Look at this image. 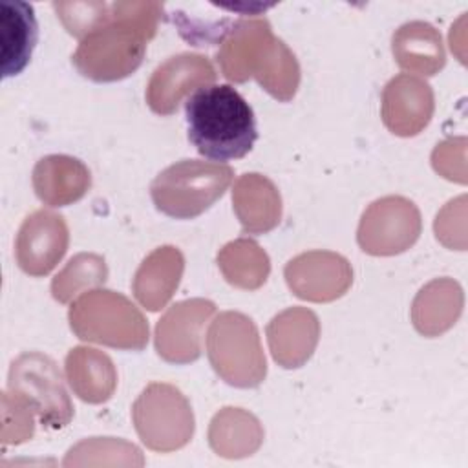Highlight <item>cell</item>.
Wrapping results in <instances>:
<instances>
[{"label":"cell","mask_w":468,"mask_h":468,"mask_svg":"<svg viewBox=\"0 0 468 468\" xmlns=\"http://www.w3.org/2000/svg\"><path fill=\"white\" fill-rule=\"evenodd\" d=\"M163 5L157 2H115L110 18L84 37L71 55L80 75L95 82H113L133 73L155 35Z\"/></svg>","instance_id":"6da1fadb"},{"label":"cell","mask_w":468,"mask_h":468,"mask_svg":"<svg viewBox=\"0 0 468 468\" xmlns=\"http://www.w3.org/2000/svg\"><path fill=\"white\" fill-rule=\"evenodd\" d=\"M185 117L188 141L214 163L245 157L258 139L254 112L230 84H208L190 93Z\"/></svg>","instance_id":"7a4b0ae2"},{"label":"cell","mask_w":468,"mask_h":468,"mask_svg":"<svg viewBox=\"0 0 468 468\" xmlns=\"http://www.w3.org/2000/svg\"><path fill=\"white\" fill-rule=\"evenodd\" d=\"M218 64L234 82L256 77L278 101H289L300 82V68L292 51L272 35L265 18L234 20L219 42Z\"/></svg>","instance_id":"3957f363"},{"label":"cell","mask_w":468,"mask_h":468,"mask_svg":"<svg viewBox=\"0 0 468 468\" xmlns=\"http://www.w3.org/2000/svg\"><path fill=\"white\" fill-rule=\"evenodd\" d=\"M232 176V168L225 163L183 159L154 179L150 194L163 214L176 219H192L225 194Z\"/></svg>","instance_id":"277c9868"},{"label":"cell","mask_w":468,"mask_h":468,"mask_svg":"<svg viewBox=\"0 0 468 468\" xmlns=\"http://www.w3.org/2000/svg\"><path fill=\"white\" fill-rule=\"evenodd\" d=\"M71 331L88 342L119 349H143L148 342V324L141 311L122 294L91 291L69 307Z\"/></svg>","instance_id":"5b68a950"},{"label":"cell","mask_w":468,"mask_h":468,"mask_svg":"<svg viewBox=\"0 0 468 468\" xmlns=\"http://www.w3.org/2000/svg\"><path fill=\"white\" fill-rule=\"evenodd\" d=\"M207 349L212 367L225 382L254 388L265 378L267 366L258 329L245 314L230 311L219 314L210 325Z\"/></svg>","instance_id":"8992f818"},{"label":"cell","mask_w":468,"mask_h":468,"mask_svg":"<svg viewBox=\"0 0 468 468\" xmlns=\"http://www.w3.org/2000/svg\"><path fill=\"white\" fill-rule=\"evenodd\" d=\"M7 391L24 400L46 428H62L73 417V406L60 371L57 364L42 353L29 351L13 360L7 377Z\"/></svg>","instance_id":"52a82bcc"},{"label":"cell","mask_w":468,"mask_h":468,"mask_svg":"<svg viewBox=\"0 0 468 468\" xmlns=\"http://www.w3.org/2000/svg\"><path fill=\"white\" fill-rule=\"evenodd\" d=\"M133 422L143 442L154 450H176L194 431L188 400L170 384H150L133 404Z\"/></svg>","instance_id":"ba28073f"},{"label":"cell","mask_w":468,"mask_h":468,"mask_svg":"<svg viewBox=\"0 0 468 468\" xmlns=\"http://www.w3.org/2000/svg\"><path fill=\"white\" fill-rule=\"evenodd\" d=\"M419 230V212L411 201L384 197L364 212L358 243L369 254H397L417 239Z\"/></svg>","instance_id":"9c48e42d"},{"label":"cell","mask_w":468,"mask_h":468,"mask_svg":"<svg viewBox=\"0 0 468 468\" xmlns=\"http://www.w3.org/2000/svg\"><path fill=\"white\" fill-rule=\"evenodd\" d=\"M216 69L205 55L181 53L155 68L146 88V102L159 115H172L185 95L214 84Z\"/></svg>","instance_id":"30bf717a"},{"label":"cell","mask_w":468,"mask_h":468,"mask_svg":"<svg viewBox=\"0 0 468 468\" xmlns=\"http://www.w3.org/2000/svg\"><path fill=\"white\" fill-rule=\"evenodd\" d=\"M68 227L60 214L37 210L27 216L16 234L15 256L18 267L29 276L48 274L68 249Z\"/></svg>","instance_id":"8fae6325"},{"label":"cell","mask_w":468,"mask_h":468,"mask_svg":"<svg viewBox=\"0 0 468 468\" xmlns=\"http://www.w3.org/2000/svg\"><path fill=\"white\" fill-rule=\"evenodd\" d=\"M216 305L208 300H186L172 305L155 327L157 355L174 364H188L201 355V329Z\"/></svg>","instance_id":"7c38bea8"},{"label":"cell","mask_w":468,"mask_h":468,"mask_svg":"<svg viewBox=\"0 0 468 468\" xmlns=\"http://www.w3.org/2000/svg\"><path fill=\"white\" fill-rule=\"evenodd\" d=\"M285 278L296 296L327 302L349 287L351 269L342 256L314 250L291 260L285 267Z\"/></svg>","instance_id":"4fadbf2b"},{"label":"cell","mask_w":468,"mask_h":468,"mask_svg":"<svg viewBox=\"0 0 468 468\" xmlns=\"http://www.w3.org/2000/svg\"><path fill=\"white\" fill-rule=\"evenodd\" d=\"M433 110L431 90L426 82L399 75L384 90L382 117L397 135H415L430 121Z\"/></svg>","instance_id":"5bb4252c"},{"label":"cell","mask_w":468,"mask_h":468,"mask_svg":"<svg viewBox=\"0 0 468 468\" xmlns=\"http://www.w3.org/2000/svg\"><path fill=\"white\" fill-rule=\"evenodd\" d=\"M37 38L38 26L33 5L22 0H0L2 77H15L29 64Z\"/></svg>","instance_id":"9a60e30c"},{"label":"cell","mask_w":468,"mask_h":468,"mask_svg":"<svg viewBox=\"0 0 468 468\" xmlns=\"http://www.w3.org/2000/svg\"><path fill=\"white\" fill-rule=\"evenodd\" d=\"M267 336L274 360L283 367H298L318 342V318L307 309H287L271 320Z\"/></svg>","instance_id":"2e32d148"},{"label":"cell","mask_w":468,"mask_h":468,"mask_svg":"<svg viewBox=\"0 0 468 468\" xmlns=\"http://www.w3.org/2000/svg\"><path fill=\"white\" fill-rule=\"evenodd\" d=\"M90 183V170L69 155H46L33 168V188L49 207H64L80 199Z\"/></svg>","instance_id":"e0dca14e"},{"label":"cell","mask_w":468,"mask_h":468,"mask_svg":"<svg viewBox=\"0 0 468 468\" xmlns=\"http://www.w3.org/2000/svg\"><path fill=\"white\" fill-rule=\"evenodd\" d=\"M232 201L245 232H267L280 221V194L276 186L260 174H245L239 177L232 194Z\"/></svg>","instance_id":"ac0fdd59"},{"label":"cell","mask_w":468,"mask_h":468,"mask_svg":"<svg viewBox=\"0 0 468 468\" xmlns=\"http://www.w3.org/2000/svg\"><path fill=\"white\" fill-rule=\"evenodd\" d=\"M181 272L183 256L176 247L155 249L135 274V298L150 311L161 309L177 289Z\"/></svg>","instance_id":"d6986e66"},{"label":"cell","mask_w":468,"mask_h":468,"mask_svg":"<svg viewBox=\"0 0 468 468\" xmlns=\"http://www.w3.org/2000/svg\"><path fill=\"white\" fill-rule=\"evenodd\" d=\"M66 375L73 391L91 404L104 402L112 397L117 375L112 360L90 347H73L66 356Z\"/></svg>","instance_id":"ffe728a7"},{"label":"cell","mask_w":468,"mask_h":468,"mask_svg":"<svg viewBox=\"0 0 468 468\" xmlns=\"http://www.w3.org/2000/svg\"><path fill=\"white\" fill-rule=\"evenodd\" d=\"M393 55L400 68L433 75L444 66L441 35L426 22H410L393 35Z\"/></svg>","instance_id":"44dd1931"},{"label":"cell","mask_w":468,"mask_h":468,"mask_svg":"<svg viewBox=\"0 0 468 468\" xmlns=\"http://www.w3.org/2000/svg\"><path fill=\"white\" fill-rule=\"evenodd\" d=\"M225 278L238 287L256 289L269 274L267 254L250 239L229 243L218 256Z\"/></svg>","instance_id":"7402d4cb"},{"label":"cell","mask_w":468,"mask_h":468,"mask_svg":"<svg viewBox=\"0 0 468 468\" xmlns=\"http://www.w3.org/2000/svg\"><path fill=\"white\" fill-rule=\"evenodd\" d=\"M108 276L106 263L97 254H77L68 265L53 278L51 294L60 303L69 302L86 287L104 283Z\"/></svg>","instance_id":"603a6c76"},{"label":"cell","mask_w":468,"mask_h":468,"mask_svg":"<svg viewBox=\"0 0 468 468\" xmlns=\"http://www.w3.org/2000/svg\"><path fill=\"white\" fill-rule=\"evenodd\" d=\"M53 9L68 33L80 40L110 18V5L104 2H53Z\"/></svg>","instance_id":"cb8c5ba5"}]
</instances>
